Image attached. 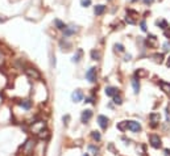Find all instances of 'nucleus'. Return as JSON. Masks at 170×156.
Listing matches in <instances>:
<instances>
[{
  "label": "nucleus",
  "mask_w": 170,
  "mask_h": 156,
  "mask_svg": "<svg viewBox=\"0 0 170 156\" xmlns=\"http://www.w3.org/2000/svg\"><path fill=\"white\" fill-rule=\"evenodd\" d=\"M157 25H158V26H161V29H167V22L165 21V20H158V21H157Z\"/></svg>",
  "instance_id": "393cba45"
},
{
  "label": "nucleus",
  "mask_w": 170,
  "mask_h": 156,
  "mask_svg": "<svg viewBox=\"0 0 170 156\" xmlns=\"http://www.w3.org/2000/svg\"><path fill=\"white\" fill-rule=\"evenodd\" d=\"M37 135H38V139H40V140H45V142H46V140L50 138V131L46 130V129H44V130H41Z\"/></svg>",
  "instance_id": "1a4fd4ad"
},
{
  "label": "nucleus",
  "mask_w": 170,
  "mask_h": 156,
  "mask_svg": "<svg viewBox=\"0 0 170 156\" xmlns=\"http://www.w3.org/2000/svg\"><path fill=\"white\" fill-rule=\"evenodd\" d=\"M136 75H137L138 77H141V76H146L148 74H146V71H144V70H138V71L136 72Z\"/></svg>",
  "instance_id": "7c9ffc66"
},
{
  "label": "nucleus",
  "mask_w": 170,
  "mask_h": 156,
  "mask_svg": "<svg viewBox=\"0 0 170 156\" xmlns=\"http://www.w3.org/2000/svg\"><path fill=\"white\" fill-rule=\"evenodd\" d=\"M166 64H167V67H170V58H169V61H167V63H166Z\"/></svg>",
  "instance_id": "ea45409f"
},
{
  "label": "nucleus",
  "mask_w": 170,
  "mask_h": 156,
  "mask_svg": "<svg viewBox=\"0 0 170 156\" xmlns=\"http://www.w3.org/2000/svg\"><path fill=\"white\" fill-rule=\"evenodd\" d=\"M20 105H21L24 109L29 110V109L32 108V101H30V100H24V101H21V102H20Z\"/></svg>",
  "instance_id": "6ab92c4d"
},
{
  "label": "nucleus",
  "mask_w": 170,
  "mask_h": 156,
  "mask_svg": "<svg viewBox=\"0 0 170 156\" xmlns=\"http://www.w3.org/2000/svg\"><path fill=\"white\" fill-rule=\"evenodd\" d=\"M117 129H119L120 131H124L125 129H128V122H127V121H123V122H120V123L117 125Z\"/></svg>",
  "instance_id": "b1692460"
},
{
  "label": "nucleus",
  "mask_w": 170,
  "mask_h": 156,
  "mask_svg": "<svg viewBox=\"0 0 170 156\" xmlns=\"http://www.w3.org/2000/svg\"><path fill=\"white\" fill-rule=\"evenodd\" d=\"M45 140L44 142H41V143H36V147H35V151H33V156H44L45 153H42V150L45 148Z\"/></svg>",
  "instance_id": "39448f33"
},
{
  "label": "nucleus",
  "mask_w": 170,
  "mask_h": 156,
  "mask_svg": "<svg viewBox=\"0 0 170 156\" xmlns=\"http://www.w3.org/2000/svg\"><path fill=\"white\" fill-rule=\"evenodd\" d=\"M159 87H161V89L164 91L166 95L170 96V83H166V81H159Z\"/></svg>",
  "instance_id": "dca6fc26"
},
{
  "label": "nucleus",
  "mask_w": 170,
  "mask_h": 156,
  "mask_svg": "<svg viewBox=\"0 0 170 156\" xmlns=\"http://www.w3.org/2000/svg\"><path fill=\"white\" fill-rule=\"evenodd\" d=\"M153 58L156 59V62H158V63H161V62H162V58H164V56H162L161 54H156V55H153Z\"/></svg>",
  "instance_id": "2f4dec72"
},
{
  "label": "nucleus",
  "mask_w": 170,
  "mask_h": 156,
  "mask_svg": "<svg viewBox=\"0 0 170 156\" xmlns=\"http://www.w3.org/2000/svg\"><path fill=\"white\" fill-rule=\"evenodd\" d=\"M106 95L114 97V96L119 95V89H117V88H115V87H108V88H106Z\"/></svg>",
  "instance_id": "2eb2a0df"
},
{
  "label": "nucleus",
  "mask_w": 170,
  "mask_h": 156,
  "mask_svg": "<svg viewBox=\"0 0 170 156\" xmlns=\"http://www.w3.org/2000/svg\"><path fill=\"white\" fill-rule=\"evenodd\" d=\"M107 7L103 6V4H99V6H95V8H94V13L96 15V16H102V15L106 12Z\"/></svg>",
  "instance_id": "9b49d317"
},
{
  "label": "nucleus",
  "mask_w": 170,
  "mask_h": 156,
  "mask_svg": "<svg viewBox=\"0 0 170 156\" xmlns=\"http://www.w3.org/2000/svg\"><path fill=\"white\" fill-rule=\"evenodd\" d=\"M96 76H98V70H96L95 67H91V68L86 72V79L91 83L96 81Z\"/></svg>",
  "instance_id": "20e7f679"
},
{
  "label": "nucleus",
  "mask_w": 170,
  "mask_h": 156,
  "mask_svg": "<svg viewBox=\"0 0 170 156\" xmlns=\"http://www.w3.org/2000/svg\"><path fill=\"white\" fill-rule=\"evenodd\" d=\"M54 26H56L58 30H65V29H66V25H65V22L61 21L59 19L54 20Z\"/></svg>",
  "instance_id": "a211bd4d"
},
{
  "label": "nucleus",
  "mask_w": 170,
  "mask_h": 156,
  "mask_svg": "<svg viewBox=\"0 0 170 156\" xmlns=\"http://www.w3.org/2000/svg\"><path fill=\"white\" fill-rule=\"evenodd\" d=\"M35 147H36V142L32 138H29V139H27V142L23 144L21 152L24 153V155H32L33 151H35Z\"/></svg>",
  "instance_id": "f257e3e1"
},
{
  "label": "nucleus",
  "mask_w": 170,
  "mask_h": 156,
  "mask_svg": "<svg viewBox=\"0 0 170 156\" xmlns=\"http://www.w3.org/2000/svg\"><path fill=\"white\" fill-rule=\"evenodd\" d=\"M132 85H133V91H135V93H138V91H140V84H138V80L136 79H132Z\"/></svg>",
  "instance_id": "aec40b11"
},
{
  "label": "nucleus",
  "mask_w": 170,
  "mask_h": 156,
  "mask_svg": "<svg viewBox=\"0 0 170 156\" xmlns=\"http://www.w3.org/2000/svg\"><path fill=\"white\" fill-rule=\"evenodd\" d=\"M3 21H6V19H3V17L0 16V22H3Z\"/></svg>",
  "instance_id": "58836bf2"
},
{
  "label": "nucleus",
  "mask_w": 170,
  "mask_h": 156,
  "mask_svg": "<svg viewBox=\"0 0 170 156\" xmlns=\"http://www.w3.org/2000/svg\"><path fill=\"white\" fill-rule=\"evenodd\" d=\"M88 150L92 152V155H98V152H99V148L98 147H95V146H88Z\"/></svg>",
  "instance_id": "bb28decb"
},
{
  "label": "nucleus",
  "mask_w": 170,
  "mask_h": 156,
  "mask_svg": "<svg viewBox=\"0 0 170 156\" xmlns=\"http://www.w3.org/2000/svg\"><path fill=\"white\" fill-rule=\"evenodd\" d=\"M156 43H157V37H156V36H152L150 34L148 37V45L149 46H154Z\"/></svg>",
  "instance_id": "4be33fe9"
},
{
  "label": "nucleus",
  "mask_w": 170,
  "mask_h": 156,
  "mask_svg": "<svg viewBox=\"0 0 170 156\" xmlns=\"http://www.w3.org/2000/svg\"><path fill=\"white\" fill-rule=\"evenodd\" d=\"M162 49H164V51H170V42H169V41L164 43V46H162Z\"/></svg>",
  "instance_id": "473e14b6"
},
{
  "label": "nucleus",
  "mask_w": 170,
  "mask_h": 156,
  "mask_svg": "<svg viewBox=\"0 0 170 156\" xmlns=\"http://www.w3.org/2000/svg\"><path fill=\"white\" fill-rule=\"evenodd\" d=\"M59 46L62 47V50H69L70 46H71V43H70V42H66L65 40H62L61 42H59Z\"/></svg>",
  "instance_id": "5701e85b"
},
{
  "label": "nucleus",
  "mask_w": 170,
  "mask_h": 156,
  "mask_svg": "<svg viewBox=\"0 0 170 156\" xmlns=\"http://www.w3.org/2000/svg\"><path fill=\"white\" fill-rule=\"evenodd\" d=\"M128 129L132 130V131H135V132H138L141 130V125L136 121H129L128 122Z\"/></svg>",
  "instance_id": "6e6552de"
},
{
  "label": "nucleus",
  "mask_w": 170,
  "mask_h": 156,
  "mask_svg": "<svg viewBox=\"0 0 170 156\" xmlns=\"http://www.w3.org/2000/svg\"><path fill=\"white\" fill-rule=\"evenodd\" d=\"M83 156H88V155H87V153H86V155H83Z\"/></svg>",
  "instance_id": "a19ab883"
},
{
  "label": "nucleus",
  "mask_w": 170,
  "mask_h": 156,
  "mask_svg": "<svg viewBox=\"0 0 170 156\" xmlns=\"http://www.w3.org/2000/svg\"><path fill=\"white\" fill-rule=\"evenodd\" d=\"M82 56H83V50L82 49H78L77 53H75L74 56H73V62H74V63H78V62L82 59Z\"/></svg>",
  "instance_id": "f3484780"
},
{
  "label": "nucleus",
  "mask_w": 170,
  "mask_h": 156,
  "mask_svg": "<svg viewBox=\"0 0 170 156\" xmlns=\"http://www.w3.org/2000/svg\"><path fill=\"white\" fill-rule=\"evenodd\" d=\"M98 122H99V126H100L102 129H107V126H108V118L104 116H99Z\"/></svg>",
  "instance_id": "f8f14e48"
},
{
  "label": "nucleus",
  "mask_w": 170,
  "mask_h": 156,
  "mask_svg": "<svg viewBox=\"0 0 170 156\" xmlns=\"http://www.w3.org/2000/svg\"><path fill=\"white\" fill-rule=\"evenodd\" d=\"M141 30H142V32H146V24H145V21H144V20H142V21H141Z\"/></svg>",
  "instance_id": "72a5a7b5"
},
{
  "label": "nucleus",
  "mask_w": 170,
  "mask_h": 156,
  "mask_svg": "<svg viewBox=\"0 0 170 156\" xmlns=\"http://www.w3.org/2000/svg\"><path fill=\"white\" fill-rule=\"evenodd\" d=\"M91 117H92V110H85L82 113V122L83 123L88 122L91 119Z\"/></svg>",
  "instance_id": "4468645a"
},
{
  "label": "nucleus",
  "mask_w": 170,
  "mask_h": 156,
  "mask_svg": "<svg viewBox=\"0 0 170 156\" xmlns=\"http://www.w3.org/2000/svg\"><path fill=\"white\" fill-rule=\"evenodd\" d=\"M130 58H132V56H130V55H127V56H125V61H129Z\"/></svg>",
  "instance_id": "4c0bfd02"
},
{
  "label": "nucleus",
  "mask_w": 170,
  "mask_h": 156,
  "mask_svg": "<svg viewBox=\"0 0 170 156\" xmlns=\"http://www.w3.org/2000/svg\"><path fill=\"white\" fill-rule=\"evenodd\" d=\"M165 156H170V150H165Z\"/></svg>",
  "instance_id": "e433bc0d"
},
{
  "label": "nucleus",
  "mask_w": 170,
  "mask_h": 156,
  "mask_svg": "<svg viewBox=\"0 0 170 156\" xmlns=\"http://www.w3.org/2000/svg\"><path fill=\"white\" fill-rule=\"evenodd\" d=\"M115 50L119 51V53H123V51H124V46L120 45V43H116V45H115Z\"/></svg>",
  "instance_id": "c85d7f7f"
},
{
  "label": "nucleus",
  "mask_w": 170,
  "mask_h": 156,
  "mask_svg": "<svg viewBox=\"0 0 170 156\" xmlns=\"http://www.w3.org/2000/svg\"><path fill=\"white\" fill-rule=\"evenodd\" d=\"M132 1H136V0H132Z\"/></svg>",
  "instance_id": "79ce46f5"
},
{
  "label": "nucleus",
  "mask_w": 170,
  "mask_h": 156,
  "mask_svg": "<svg viewBox=\"0 0 170 156\" xmlns=\"http://www.w3.org/2000/svg\"><path fill=\"white\" fill-rule=\"evenodd\" d=\"M25 74L33 80H40L41 79V74L36 68H32V67H27V68H25Z\"/></svg>",
  "instance_id": "7ed1b4c3"
},
{
  "label": "nucleus",
  "mask_w": 170,
  "mask_h": 156,
  "mask_svg": "<svg viewBox=\"0 0 170 156\" xmlns=\"http://www.w3.org/2000/svg\"><path fill=\"white\" fill-rule=\"evenodd\" d=\"M44 129H45V121H36V122H33L32 126H30V132L38 134V132Z\"/></svg>",
  "instance_id": "f03ea898"
},
{
  "label": "nucleus",
  "mask_w": 170,
  "mask_h": 156,
  "mask_svg": "<svg viewBox=\"0 0 170 156\" xmlns=\"http://www.w3.org/2000/svg\"><path fill=\"white\" fill-rule=\"evenodd\" d=\"M170 119V104H169V106H167V121Z\"/></svg>",
  "instance_id": "c9c22d12"
},
{
  "label": "nucleus",
  "mask_w": 170,
  "mask_h": 156,
  "mask_svg": "<svg viewBox=\"0 0 170 156\" xmlns=\"http://www.w3.org/2000/svg\"><path fill=\"white\" fill-rule=\"evenodd\" d=\"M159 118H161V117H159V114H156V113H152L150 114V122H152V127H156L157 125L159 123Z\"/></svg>",
  "instance_id": "ddd939ff"
},
{
  "label": "nucleus",
  "mask_w": 170,
  "mask_h": 156,
  "mask_svg": "<svg viewBox=\"0 0 170 156\" xmlns=\"http://www.w3.org/2000/svg\"><path fill=\"white\" fill-rule=\"evenodd\" d=\"M77 32H78V26H75V25H69V26H66V29L63 30V36L65 37H70V36L75 34Z\"/></svg>",
  "instance_id": "0eeeda50"
},
{
  "label": "nucleus",
  "mask_w": 170,
  "mask_h": 156,
  "mask_svg": "<svg viewBox=\"0 0 170 156\" xmlns=\"http://www.w3.org/2000/svg\"><path fill=\"white\" fill-rule=\"evenodd\" d=\"M102 56V54L99 53L98 50H91V58L94 59V61H99Z\"/></svg>",
  "instance_id": "412c9836"
},
{
  "label": "nucleus",
  "mask_w": 170,
  "mask_h": 156,
  "mask_svg": "<svg viewBox=\"0 0 170 156\" xmlns=\"http://www.w3.org/2000/svg\"><path fill=\"white\" fill-rule=\"evenodd\" d=\"M80 6L83 8H87V7L91 6V0H80Z\"/></svg>",
  "instance_id": "cd10ccee"
},
{
  "label": "nucleus",
  "mask_w": 170,
  "mask_h": 156,
  "mask_svg": "<svg viewBox=\"0 0 170 156\" xmlns=\"http://www.w3.org/2000/svg\"><path fill=\"white\" fill-rule=\"evenodd\" d=\"M91 136H92V139H95V140H100V132L99 131H92L91 132Z\"/></svg>",
  "instance_id": "a878e982"
},
{
  "label": "nucleus",
  "mask_w": 170,
  "mask_h": 156,
  "mask_svg": "<svg viewBox=\"0 0 170 156\" xmlns=\"http://www.w3.org/2000/svg\"><path fill=\"white\" fill-rule=\"evenodd\" d=\"M71 98H73L74 102H79V101H82V98H83V92H82V91H79V89H77L71 95Z\"/></svg>",
  "instance_id": "9d476101"
},
{
  "label": "nucleus",
  "mask_w": 170,
  "mask_h": 156,
  "mask_svg": "<svg viewBox=\"0 0 170 156\" xmlns=\"http://www.w3.org/2000/svg\"><path fill=\"white\" fill-rule=\"evenodd\" d=\"M142 1H144V3H145V4H146V6H150V4H152V3H153L154 0H142Z\"/></svg>",
  "instance_id": "f704fd0d"
},
{
  "label": "nucleus",
  "mask_w": 170,
  "mask_h": 156,
  "mask_svg": "<svg viewBox=\"0 0 170 156\" xmlns=\"http://www.w3.org/2000/svg\"><path fill=\"white\" fill-rule=\"evenodd\" d=\"M114 102H115V104H117V105H120V104L123 102V101H121V97H120L119 95L114 96Z\"/></svg>",
  "instance_id": "c756f323"
},
{
  "label": "nucleus",
  "mask_w": 170,
  "mask_h": 156,
  "mask_svg": "<svg viewBox=\"0 0 170 156\" xmlns=\"http://www.w3.org/2000/svg\"><path fill=\"white\" fill-rule=\"evenodd\" d=\"M149 140H150V144H152V147H154V148H159L161 147V139H159V136L158 135H150L149 136Z\"/></svg>",
  "instance_id": "423d86ee"
}]
</instances>
